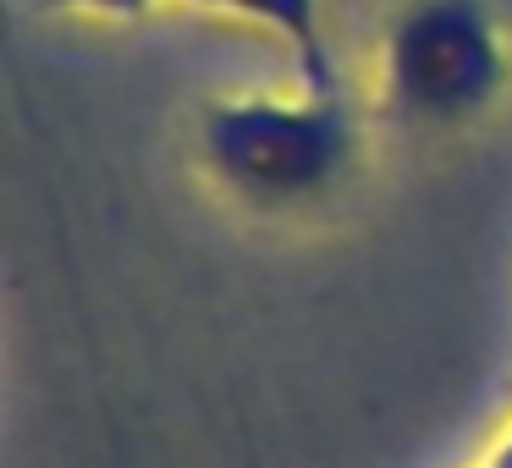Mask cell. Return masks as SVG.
Segmentation results:
<instances>
[{"mask_svg":"<svg viewBox=\"0 0 512 468\" xmlns=\"http://www.w3.org/2000/svg\"><path fill=\"white\" fill-rule=\"evenodd\" d=\"M490 468H512V441L501 446V457H496V463H490Z\"/></svg>","mask_w":512,"mask_h":468,"instance_id":"5b68a950","label":"cell"},{"mask_svg":"<svg viewBox=\"0 0 512 468\" xmlns=\"http://www.w3.org/2000/svg\"><path fill=\"white\" fill-rule=\"evenodd\" d=\"M39 6H89V12H116V17H133V12H144L149 0H39Z\"/></svg>","mask_w":512,"mask_h":468,"instance_id":"277c9868","label":"cell"},{"mask_svg":"<svg viewBox=\"0 0 512 468\" xmlns=\"http://www.w3.org/2000/svg\"><path fill=\"white\" fill-rule=\"evenodd\" d=\"M204 6H232V12H243V17H259V23L281 28V34L298 45L309 83L320 94H331V67H325L320 28H314V0H204Z\"/></svg>","mask_w":512,"mask_h":468,"instance_id":"3957f363","label":"cell"},{"mask_svg":"<svg viewBox=\"0 0 512 468\" xmlns=\"http://www.w3.org/2000/svg\"><path fill=\"white\" fill-rule=\"evenodd\" d=\"M507 56L485 0H408L386 34V105L397 122L446 133L496 105Z\"/></svg>","mask_w":512,"mask_h":468,"instance_id":"6da1fadb","label":"cell"},{"mask_svg":"<svg viewBox=\"0 0 512 468\" xmlns=\"http://www.w3.org/2000/svg\"><path fill=\"white\" fill-rule=\"evenodd\" d=\"M204 160L248 204H298L342 177L353 160V122L336 100L215 105L204 116Z\"/></svg>","mask_w":512,"mask_h":468,"instance_id":"7a4b0ae2","label":"cell"}]
</instances>
